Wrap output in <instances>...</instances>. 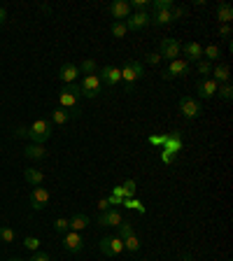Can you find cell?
<instances>
[{
	"instance_id": "f35d334b",
	"label": "cell",
	"mask_w": 233,
	"mask_h": 261,
	"mask_svg": "<svg viewBox=\"0 0 233 261\" xmlns=\"http://www.w3.org/2000/svg\"><path fill=\"white\" fill-rule=\"evenodd\" d=\"M147 63H149V66H156V63H159L161 61V56H159V52H152V54H147Z\"/></svg>"
},
{
	"instance_id": "1f68e13d",
	"label": "cell",
	"mask_w": 233,
	"mask_h": 261,
	"mask_svg": "<svg viewBox=\"0 0 233 261\" xmlns=\"http://www.w3.org/2000/svg\"><path fill=\"white\" fill-rule=\"evenodd\" d=\"M186 14H189V7H184V5H173V10H170V17H173V21L184 19Z\"/></svg>"
},
{
	"instance_id": "d6a6232c",
	"label": "cell",
	"mask_w": 233,
	"mask_h": 261,
	"mask_svg": "<svg viewBox=\"0 0 233 261\" xmlns=\"http://www.w3.org/2000/svg\"><path fill=\"white\" fill-rule=\"evenodd\" d=\"M14 238H17L14 228H10V226H0V240H3V242H14Z\"/></svg>"
},
{
	"instance_id": "7a4b0ae2",
	"label": "cell",
	"mask_w": 233,
	"mask_h": 261,
	"mask_svg": "<svg viewBox=\"0 0 233 261\" xmlns=\"http://www.w3.org/2000/svg\"><path fill=\"white\" fill-rule=\"evenodd\" d=\"M28 138L35 145H45L52 138V121L49 119H35L33 126H28Z\"/></svg>"
},
{
	"instance_id": "8fae6325",
	"label": "cell",
	"mask_w": 233,
	"mask_h": 261,
	"mask_svg": "<svg viewBox=\"0 0 233 261\" xmlns=\"http://www.w3.org/2000/svg\"><path fill=\"white\" fill-rule=\"evenodd\" d=\"M98 77H100V82H103V84H107V87H114V84H119V82H121V70L117 66H105V68H100Z\"/></svg>"
},
{
	"instance_id": "e0dca14e",
	"label": "cell",
	"mask_w": 233,
	"mask_h": 261,
	"mask_svg": "<svg viewBox=\"0 0 233 261\" xmlns=\"http://www.w3.org/2000/svg\"><path fill=\"white\" fill-rule=\"evenodd\" d=\"M210 77H212L217 84H226V82H231V70H228L226 63H217V66H212Z\"/></svg>"
},
{
	"instance_id": "5b68a950",
	"label": "cell",
	"mask_w": 233,
	"mask_h": 261,
	"mask_svg": "<svg viewBox=\"0 0 233 261\" xmlns=\"http://www.w3.org/2000/svg\"><path fill=\"white\" fill-rule=\"evenodd\" d=\"M177 107H180V112H182L184 119H196V117H200V112H203L200 101L198 98H193V96H182Z\"/></svg>"
},
{
	"instance_id": "f6af8a7d",
	"label": "cell",
	"mask_w": 233,
	"mask_h": 261,
	"mask_svg": "<svg viewBox=\"0 0 233 261\" xmlns=\"http://www.w3.org/2000/svg\"><path fill=\"white\" fill-rule=\"evenodd\" d=\"M7 261H26V259H17V256H12V259H7Z\"/></svg>"
},
{
	"instance_id": "7402d4cb",
	"label": "cell",
	"mask_w": 233,
	"mask_h": 261,
	"mask_svg": "<svg viewBox=\"0 0 233 261\" xmlns=\"http://www.w3.org/2000/svg\"><path fill=\"white\" fill-rule=\"evenodd\" d=\"M217 19H219V24H231L233 7L228 5V3H219V5H217Z\"/></svg>"
},
{
	"instance_id": "60d3db41",
	"label": "cell",
	"mask_w": 233,
	"mask_h": 261,
	"mask_svg": "<svg viewBox=\"0 0 233 261\" xmlns=\"http://www.w3.org/2000/svg\"><path fill=\"white\" fill-rule=\"evenodd\" d=\"M14 138H28V128L26 126L14 128Z\"/></svg>"
},
{
	"instance_id": "30bf717a",
	"label": "cell",
	"mask_w": 233,
	"mask_h": 261,
	"mask_svg": "<svg viewBox=\"0 0 233 261\" xmlns=\"http://www.w3.org/2000/svg\"><path fill=\"white\" fill-rule=\"evenodd\" d=\"M49 198H52V194H49L45 187H35L33 191H31V208L40 212V210H45L47 205H49Z\"/></svg>"
},
{
	"instance_id": "cb8c5ba5",
	"label": "cell",
	"mask_w": 233,
	"mask_h": 261,
	"mask_svg": "<svg viewBox=\"0 0 233 261\" xmlns=\"http://www.w3.org/2000/svg\"><path fill=\"white\" fill-rule=\"evenodd\" d=\"M77 68H80L82 77H84V75H96V73H98V66H96V61H93V59H84Z\"/></svg>"
},
{
	"instance_id": "836d02e7",
	"label": "cell",
	"mask_w": 233,
	"mask_h": 261,
	"mask_svg": "<svg viewBox=\"0 0 233 261\" xmlns=\"http://www.w3.org/2000/svg\"><path fill=\"white\" fill-rule=\"evenodd\" d=\"M117 231H119V238L124 240V238H128V235H133L135 231H133V226L128 224V221H121L119 226H117Z\"/></svg>"
},
{
	"instance_id": "603a6c76",
	"label": "cell",
	"mask_w": 233,
	"mask_h": 261,
	"mask_svg": "<svg viewBox=\"0 0 233 261\" xmlns=\"http://www.w3.org/2000/svg\"><path fill=\"white\" fill-rule=\"evenodd\" d=\"M70 119H73V117H70V112H68V110H63V107H56V110L52 112V121L56 124V126H66Z\"/></svg>"
},
{
	"instance_id": "ac0fdd59",
	"label": "cell",
	"mask_w": 233,
	"mask_h": 261,
	"mask_svg": "<svg viewBox=\"0 0 233 261\" xmlns=\"http://www.w3.org/2000/svg\"><path fill=\"white\" fill-rule=\"evenodd\" d=\"M182 52H184L186 63H189V61H196V63H198V61L203 59V47H200L198 42H186L184 47H182Z\"/></svg>"
},
{
	"instance_id": "b9f144b4",
	"label": "cell",
	"mask_w": 233,
	"mask_h": 261,
	"mask_svg": "<svg viewBox=\"0 0 233 261\" xmlns=\"http://www.w3.org/2000/svg\"><path fill=\"white\" fill-rule=\"evenodd\" d=\"M98 210H100V212L110 210V201H107V198H100V201H98Z\"/></svg>"
},
{
	"instance_id": "83f0119b",
	"label": "cell",
	"mask_w": 233,
	"mask_h": 261,
	"mask_svg": "<svg viewBox=\"0 0 233 261\" xmlns=\"http://www.w3.org/2000/svg\"><path fill=\"white\" fill-rule=\"evenodd\" d=\"M124 249L126 252H140V238L138 235H128V238H124Z\"/></svg>"
},
{
	"instance_id": "9c48e42d",
	"label": "cell",
	"mask_w": 233,
	"mask_h": 261,
	"mask_svg": "<svg viewBox=\"0 0 233 261\" xmlns=\"http://www.w3.org/2000/svg\"><path fill=\"white\" fill-rule=\"evenodd\" d=\"M107 10L114 17V21H126L131 17V3L128 0H112Z\"/></svg>"
},
{
	"instance_id": "484cf974",
	"label": "cell",
	"mask_w": 233,
	"mask_h": 261,
	"mask_svg": "<svg viewBox=\"0 0 233 261\" xmlns=\"http://www.w3.org/2000/svg\"><path fill=\"white\" fill-rule=\"evenodd\" d=\"M219 56H221V52H219V47L217 45H207V47H203V59L205 61H219Z\"/></svg>"
},
{
	"instance_id": "52a82bcc",
	"label": "cell",
	"mask_w": 233,
	"mask_h": 261,
	"mask_svg": "<svg viewBox=\"0 0 233 261\" xmlns=\"http://www.w3.org/2000/svg\"><path fill=\"white\" fill-rule=\"evenodd\" d=\"M180 54H182V45L175 38H163L159 45V56L161 59H168V61H175V59H180Z\"/></svg>"
},
{
	"instance_id": "44dd1931",
	"label": "cell",
	"mask_w": 233,
	"mask_h": 261,
	"mask_svg": "<svg viewBox=\"0 0 233 261\" xmlns=\"http://www.w3.org/2000/svg\"><path fill=\"white\" fill-rule=\"evenodd\" d=\"M89 224H91L89 217L87 214H82V212H77V214L70 217V231H77V233H80V231H84V228L89 226Z\"/></svg>"
},
{
	"instance_id": "6da1fadb",
	"label": "cell",
	"mask_w": 233,
	"mask_h": 261,
	"mask_svg": "<svg viewBox=\"0 0 233 261\" xmlns=\"http://www.w3.org/2000/svg\"><path fill=\"white\" fill-rule=\"evenodd\" d=\"M80 84L75 82V84H63V89H61V94H59V107H63V110H68L70 112V117L73 119H77L82 114L80 110Z\"/></svg>"
},
{
	"instance_id": "f1b7e54d",
	"label": "cell",
	"mask_w": 233,
	"mask_h": 261,
	"mask_svg": "<svg viewBox=\"0 0 233 261\" xmlns=\"http://www.w3.org/2000/svg\"><path fill=\"white\" fill-rule=\"evenodd\" d=\"M110 31H112V35H114V38H126V33H128L126 21H114Z\"/></svg>"
},
{
	"instance_id": "d590c367",
	"label": "cell",
	"mask_w": 233,
	"mask_h": 261,
	"mask_svg": "<svg viewBox=\"0 0 233 261\" xmlns=\"http://www.w3.org/2000/svg\"><path fill=\"white\" fill-rule=\"evenodd\" d=\"M24 247L31 249V252H38V249H40V240H38V238H33V235H28L26 240H24Z\"/></svg>"
},
{
	"instance_id": "4fadbf2b",
	"label": "cell",
	"mask_w": 233,
	"mask_h": 261,
	"mask_svg": "<svg viewBox=\"0 0 233 261\" xmlns=\"http://www.w3.org/2000/svg\"><path fill=\"white\" fill-rule=\"evenodd\" d=\"M184 75H189V63L182 59H175L170 61V66H168V70L163 73V80H173V77H184Z\"/></svg>"
},
{
	"instance_id": "e575fe53",
	"label": "cell",
	"mask_w": 233,
	"mask_h": 261,
	"mask_svg": "<svg viewBox=\"0 0 233 261\" xmlns=\"http://www.w3.org/2000/svg\"><path fill=\"white\" fill-rule=\"evenodd\" d=\"M196 68H198V75H205V77L212 73V63H210V61H205V59H200Z\"/></svg>"
},
{
	"instance_id": "277c9868",
	"label": "cell",
	"mask_w": 233,
	"mask_h": 261,
	"mask_svg": "<svg viewBox=\"0 0 233 261\" xmlns=\"http://www.w3.org/2000/svg\"><path fill=\"white\" fill-rule=\"evenodd\" d=\"M121 70V82H126V87H133L135 82L145 75V68L140 61H126V66L119 68Z\"/></svg>"
},
{
	"instance_id": "8992f818",
	"label": "cell",
	"mask_w": 233,
	"mask_h": 261,
	"mask_svg": "<svg viewBox=\"0 0 233 261\" xmlns=\"http://www.w3.org/2000/svg\"><path fill=\"white\" fill-rule=\"evenodd\" d=\"M98 247L107 256H119L124 252V240H121L119 235H105V238H100Z\"/></svg>"
},
{
	"instance_id": "9a60e30c",
	"label": "cell",
	"mask_w": 233,
	"mask_h": 261,
	"mask_svg": "<svg viewBox=\"0 0 233 261\" xmlns=\"http://www.w3.org/2000/svg\"><path fill=\"white\" fill-rule=\"evenodd\" d=\"M152 24V17L147 12H135V14H131L126 19V28L128 31H142V28H147Z\"/></svg>"
},
{
	"instance_id": "d4e9b609",
	"label": "cell",
	"mask_w": 233,
	"mask_h": 261,
	"mask_svg": "<svg viewBox=\"0 0 233 261\" xmlns=\"http://www.w3.org/2000/svg\"><path fill=\"white\" fill-rule=\"evenodd\" d=\"M173 0H152V3H149V7H152L154 12H170V10H173Z\"/></svg>"
},
{
	"instance_id": "ba28073f",
	"label": "cell",
	"mask_w": 233,
	"mask_h": 261,
	"mask_svg": "<svg viewBox=\"0 0 233 261\" xmlns=\"http://www.w3.org/2000/svg\"><path fill=\"white\" fill-rule=\"evenodd\" d=\"M63 249L66 252H70V254H77V252H82L84 249V238H82V233H77V231H68V233H63Z\"/></svg>"
},
{
	"instance_id": "ee69618b",
	"label": "cell",
	"mask_w": 233,
	"mask_h": 261,
	"mask_svg": "<svg viewBox=\"0 0 233 261\" xmlns=\"http://www.w3.org/2000/svg\"><path fill=\"white\" fill-rule=\"evenodd\" d=\"M182 259H184V261H193V259H191V256H189V254H184V256H182Z\"/></svg>"
},
{
	"instance_id": "7c38bea8",
	"label": "cell",
	"mask_w": 233,
	"mask_h": 261,
	"mask_svg": "<svg viewBox=\"0 0 233 261\" xmlns=\"http://www.w3.org/2000/svg\"><path fill=\"white\" fill-rule=\"evenodd\" d=\"M217 89H219V84L212 77H200L198 84H196V91H198L200 98H212V96H217Z\"/></svg>"
},
{
	"instance_id": "d6986e66",
	"label": "cell",
	"mask_w": 233,
	"mask_h": 261,
	"mask_svg": "<svg viewBox=\"0 0 233 261\" xmlns=\"http://www.w3.org/2000/svg\"><path fill=\"white\" fill-rule=\"evenodd\" d=\"M24 156H26V159H33V161H40L47 156V149H45V145H35V142H31V145L24 149Z\"/></svg>"
},
{
	"instance_id": "f546056e",
	"label": "cell",
	"mask_w": 233,
	"mask_h": 261,
	"mask_svg": "<svg viewBox=\"0 0 233 261\" xmlns=\"http://www.w3.org/2000/svg\"><path fill=\"white\" fill-rule=\"evenodd\" d=\"M54 231H56V233H68V231H70V219H66V217L54 219Z\"/></svg>"
},
{
	"instance_id": "8d00e7d4",
	"label": "cell",
	"mask_w": 233,
	"mask_h": 261,
	"mask_svg": "<svg viewBox=\"0 0 233 261\" xmlns=\"http://www.w3.org/2000/svg\"><path fill=\"white\" fill-rule=\"evenodd\" d=\"M138 10V12H147V7H149V0H133L131 3V10Z\"/></svg>"
},
{
	"instance_id": "4dcf8cb0",
	"label": "cell",
	"mask_w": 233,
	"mask_h": 261,
	"mask_svg": "<svg viewBox=\"0 0 233 261\" xmlns=\"http://www.w3.org/2000/svg\"><path fill=\"white\" fill-rule=\"evenodd\" d=\"M217 94H219L221 101H231V98H233V87H231V82H226V84H219Z\"/></svg>"
},
{
	"instance_id": "5bb4252c",
	"label": "cell",
	"mask_w": 233,
	"mask_h": 261,
	"mask_svg": "<svg viewBox=\"0 0 233 261\" xmlns=\"http://www.w3.org/2000/svg\"><path fill=\"white\" fill-rule=\"evenodd\" d=\"M121 221H124V214H121L117 208H110V210H105V212H100L98 226H114L117 228Z\"/></svg>"
},
{
	"instance_id": "74e56055",
	"label": "cell",
	"mask_w": 233,
	"mask_h": 261,
	"mask_svg": "<svg viewBox=\"0 0 233 261\" xmlns=\"http://www.w3.org/2000/svg\"><path fill=\"white\" fill-rule=\"evenodd\" d=\"M28 261H52V256L45 254V252H33V256H31Z\"/></svg>"
},
{
	"instance_id": "3957f363",
	"label": "cell",
	"mask_w": 233,
	"mask_h": 261,
	"mask_svg": "<svg viewBox=\"0 0 233 261\" xmlns=\"http://www.w3.org/2000/svg\"><path fill=\"white\" fill-rule=\"evenodd\" d=\"M103 91V82H100L98 75H84L80 82V94L84 98H96Z\"/></svg>"
},
{
	"instance_id": "ab89813d",
	"label": "cell",
	"mask_w": 233,
	"mask_h": 261,
	"mask_svg": "<svg viewBox=\"0 0 233 261\" xmlns=\"http://www.w3.org/2000/svg\"><path fill=\"white\" fill-rule=\"evenodd\" d=\"M231 35V24H221L219 26V38H228Z\"/></svg>"
},
{
	"instance_id": "4316f807",
	"label": "cell",
	"mask_w": 233,
	"mask_h": 261,
	"mask_svg": "<svg viewBox=\"0 0 233 261\" xmlns=\"http://www.w3.org/2000/svg\"><path fill=\"white\" fill-rule=\"evenodd\" d=\"M152 24L154 26H168V24H173V17H170V12H154Z\"/></svg>"
},
{
	"instance_id": "7bdbcfd3",
	"label": "cell",
	"mask_w": 233,
	"mask_h": 261,
	"mask_svg": "<svg viewBox=\"0 0 233 261\" xmlns=\"http://www.w3.org/2000/svg\"><path fill=\"white\" fill-rule=\"evenodd\" d=\"M5 19H7V10L5 7H0V26L5 24Z\"/></svg>"
},
{
	"instance_id": "2e32d148",
	"label": "cell",
	"mask_w": 233,
	"mask_h": 261,
	"mask_svg": "<svg viewBox=\"0 0 233 261\" xmlns=\"http://www.w3.org/2000/svg\"><path fill=\"white\" fill-rule=\"evenodd\" d=\"M59 77H61V82H63V84H75V82H77V77H80V68L68 61V63H63V66L59 68Z\"/></svg>"
},
{
	"instance_id": "ffe728a7",
	"label": "cell",
	"mask_w": 233,
	"mask_h": 261,
	"mask_svg": "<svg viewBox=\"0 0 233 261\" xmlns=\"http://www.w3.org/2000/svg\"><path fill=\"white\" fill-rule=\"evenodd\" d=\"M24 177H26V182L31 184V187H40L42 182H45V173H42V170H38V168H26Z\"/></svg>"
}]
</instances>
